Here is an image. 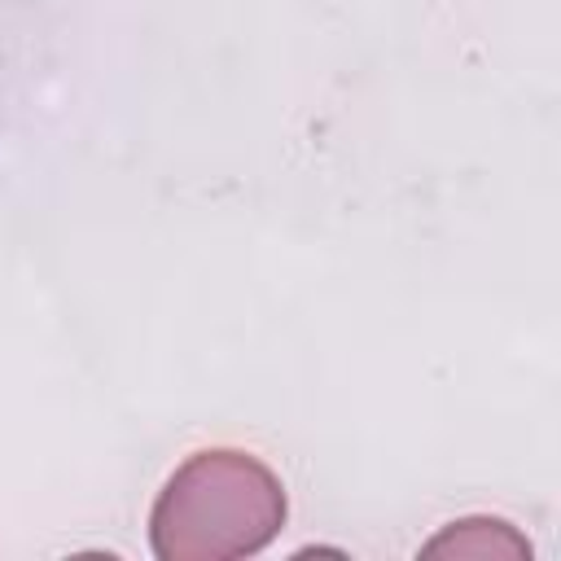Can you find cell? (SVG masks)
Masks as SVG:
<instances>
[{"mask_svg":"<svg viewBox=\"0 0 561 561\" xmlns=\"http://www.w3.org/2000/svg\"><path fill=\"white\" fill-rule=\"evenodd\" d=\"M280 478L250 451H193L149 508V548L158 561H237L263 552L285 526Z\"/></svg>","mask_w":561,"mask_h":561,"instance_id":"6da1fadb","label":"cell"},{"mask_svg":"<svg viewBox=\"0 0 561 561\" xmlns=\"http://www.w3.org/2000/svg\"><path fill=\"white\" fill-rule=\"evenodd\" d=\"M421 557H451V561H530V539L504 517H460L447 522Z\"/></svg>","mask_w":561,"mask_h":561,"instance_id":"7a4b0ae2","label":"cell"}]
</instances>
